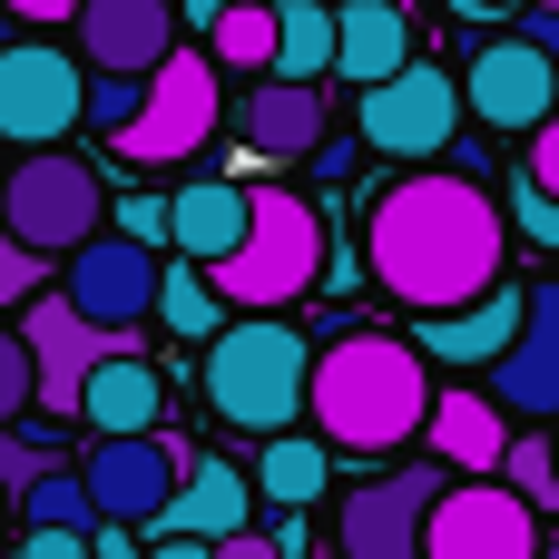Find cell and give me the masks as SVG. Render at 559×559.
I'll return each instance as SVG.
<instances>
[{
    "label": "cell",
    "instance_id": "cell-1",
    "mask_svg": "<svg viewBox=\"0 0 559 559\" xmlns=\"http://www.w3.org/2000/svg\"><path fill=\"white\" fill-rule=\"evenodd\" d=\"M364 265H373V285L393 295V305H413V314H462V305H481L491 285H501V265H511V216H501V197L462 167H423V177H403V187H383L373 197V216H364Z\"/></svg>",
    "mask_w": 559,
    "mask_h": 559
},
{
    "label": "cell",
    "instance_id": "cell-2",
    "mask_svg": "<svg viewBox=\"0 0 559 559\" xmlns=\"http://www.w3.org/2000/svg\"><path fill=\"white\" fill-rule=\"evenodd\" d=\"M432 403H442V383H432V354L413 344V334H373V324H344L324 354H314V432L334 442V452H403V442H423L432 432Z\"/></svg>",
    "mask_w": 559,
    "mask_h": 559
},
{
    "label": "cell",
    "instance_id": "cell-3",
    "mask_svg": "<svg viewBox=\"0 0 559 559\" xmlns=\"http://www.w3.org/2000/svg\"><path fill=\"white\" fill-rule=\"evenodd\" d=\"M206 403L216 423L236 432H295L305 403H314V354H305V324L285 314H236L216 344H206Z\"/></svg>",
    "mask_w": 559,
    "mask_h": 559
},
{
    "label": "cell",
    "instance_id": "cell-4",
    "mask_svg": "<svg viewBox=\"0 0 559 559\" xmlns=\"http://www.w3.org/2000/svg\"><path fill=\"white\" fill-rule=\"evenodd\" d=\"M246 197H255V226H246V246H236L226 265H206V275H216L226 305H246V314H285L295 295L324 285L334 236H324V216L305 206V187H246Z\"/></svg>",
    "mask_w": 559,
    "mask_h": 559
},
{
    "label": "cell",
    "instance_id": "cell-5",
    "mask_svg": "<svg viewBox=\"0 0 559 559\" xmlns=\"http://www.w3.org/2000/svg\"><path fill=\"white\" fill-rule=\"evenodd\" d=\"M0 216H10L20 246L79 255L88 236H108V187H98V167H79L69 147H29V157L0 177Z\"/></svg>",
    "mask_w": 559,
    "mask_h": 559
},
{
    "label": "cell",
    "instance_id": "cell-6",
    "mask_svg": "<svg viewBox=\"0 0 559 559\" xmlns=\"http://www.w3.org/2000/svg\"><path fill=\"white\" fill-rule=\"evenodd\" d=\"M216 118H226V69H216L206 39H187V49L147 79V108H138V128L118 138V157H138V167H187V157L216 138Z\"/></svg>",
    "mask_w": 559,
    "mask_h": 559
},
{
    "label": "cell",
    "instance_id": "cell-7",
    "mask_svg": "<svg viewBox=\"0 0 559 559\" xmlns=\"http://www.w3.org/2000/svg\"><path fill=\"white\" fill-rule=\"evenodd\" d=\"M452 491V462H403L373 472L344 511H334V550L344 559H432V501Z\"/></svg>",
    "mask_w": 559,
    "mask_h": 559
},
{
    "label": "cell",
    "instance_id": "cell-8",
    "mask_svg": "<svg viewBox=\"0 0 559 559\" xmlns=\"http://www.w3.org/2000/svg\"><path fill=\"white\" fill-rule=\"evenodd\" d=\"M79 118H88V69L49 39H10L0 49V138L29 157V147H59Z\"/></svg>",
    "mask_w": 559,
    "mask_h": 559
},
{
    "label": "cell",
    "instance_id": "cell-9",
    "mask_svg": "<svg viewBox=\"0 0 559 559\" xmlns=\"http://www.w3.org/2000/svg\"><path fill=\"white\" fill-rule=\"evenodd\" d=\"M462 79L452 69H432V59H413L403 79H383V88H364L354 98V128H364V147L373 157H442L452 147V128H462Z\"/></svg>",
    "mask_w": 559,
    "mask_h": 559
},
{
    "label": "cell",
    "instance_id": "cell-10",
    "mask_svg": "<svg viewBox=\"0 0 559 559\" xmlns=\"http://www.w3.org/2000/svg\"><path fill=\"white\" fill-rule=\"evenodd\" d=\"M79 472H88V491H98V511H108V521L157 531V521H167V501L187 491L197 452H187L177 432H118V442H98Z\"/></svg>",
    "mask_w": 559,
    "mask_h": 559
},
{
    "label": "cell",
    "instance_id": "cell-11",
    "mask_svg": "<svg viewBox=\"0 0 559 559\" xmlns=\"http://www.w3.org/2000/svg\"><path fill=\"white\" fill-rule=\"evenodd\" d=\"M540 511L491 472V481H472V472H452V491L432 501V559H540Z\"/></svg>",
    "mask_w": 559,
    "mask_h": 559
},
{
    "label": "cell",
    "instance_id": "cell-12",
    "mask_svg": "<svg viewBox=\"0 0 559 559\" xmlns=\"http://www.w3.org/2000/svg\"><path fill=\"white\" fill-rule=\"evenodd\" d=\"M20 334H29V354H39V413H49V423H79L88 373H98L108 354H128V334L88 324L69 295H29V305H20Z\"/></svg>",
    "mask_w": 559,
    "mask_h": 559
},
{
    "label": "cell",
    "instance_id": "cell-13",
    "mask_svg": "<svg viewBox=\"0 0 559 559\" xmlns=\"http://www.w3.org/2000/svg\"><path fill=\"white\" fill-rule=\"evenodd\" d=\"M88 324H108V334H138L147 314H157V295H167V265H157V246H138V236H88L79 255H69V285H59Z\"/></svg>",
    "mask_w": 559,
    "mask_h": 559
},
{
    "label": "cell",
    "instance_id": "cell-14",
    "mask_svg": "<svg viewBox=\"0 0 559 559\" xmlns=\"http://www.w3.org/2000/svg\"><path fill=\"white\" fill-rule=\"evenodd\" d=\"M462 98H472L481 128L531 138V128H550V118H559V59H540L531 39H481L472 69H462Z\"/></svg>",
    "mask_w": 559,
    "mask_h": 559
},
{
    "label": "cell",
    "instance_id": "cell-15",
    "mask_svg": "<svg viewBox=\"0 0 559 559\" xmlns=\"http://www.w3.org/2000/svg\"><path fill=\"white\" fill-rule=\"evenodd\" d=\"M69 29H79V59H88L98 79H157V69L187 49L177 0H88Z\"/></svg>",
    "mask_w": 559,
    "mask_h": 559
},
{
    "label": "cell",
    "instance_id": "cell-16",
    "mask_svg": "<svg viewBox=\"0 0 559 559\" xmlns=\"http://www.w3.org/2000/svg\"><path fill=\"white\" fill-rule=\"evenodd\" d=\"M491 393H501V413H521V423H559V285L531 295L521 344L491 364Z\"/></svg>",
    "mask_w": 559,
    "mask_h": 559
},
{
    "label": "cell",
    "instance_id": "cell-17",
    "mask_svg": "<svg viewBox=\"0 0 559 559\" xmlns=\"http://www.w3.org/2000/svg\"><path fill=\"white\" fill-rule=\"evenodd\" d=\"M521 314H531V295H521V285H491V295L462 305V314H413V344H423L432 364L472 373V364H501V354L521 344Z\"/></svg>",
    "mask_w": 559,
    "mask_h": 559
},
{
    "label": "cell",
    "instance_id": "cell-18",
    "mask_svg": "<svg viewBox=\"0 0 559 559\" xmlns=\"http://www.w3.org/2000/svg\"><path fill=\"white\" fill-rule=\"evenodd\" d=\"M255 472H236V462H216V452H197V472H187V491L167 501V521H157V540H236V531H255Z\"/></svg>",
    "mask_w": 559,
    "mask_h": 559
},
{
    "label": "cell",
    "instance_id": "cell-19",
    "mask_svg": "<svg viewBox=\"0 0 559 559\" xmlns=\"http://www.w3.org/2000/svg\"><path fill=\"white\" fill-rule=\"evenodd\" d=\"M423 442H432V462H452V472L491 481V472L511 462V442H521V432H511L501 393H462V383H452V393L432 403V432H423Z\"/></svg>",
    "mask_w": 559,
    "mask_h": 559
},
{
    "label": "cell",
    "instance_id": "cell-20",
    "mask_svg": "<svg viewBox=\"0 0 559 559\" xmlns=\"http://www.w3.org/2000/svg\"><path fill=\"white\" fill-rule=\"evenodd\" d=\"M236 138L255 157H314L324 147V88L305 79H255V98L236 108Z\"/></svg>",
    "mask_w": 559,
    "mask_h": 559
},
{
    "label": "cell",
    "instance_id": "cell-21",
    "mask_svg": "<svg viewBox=\"0 0 559 559\" xmlns=\"http://www.w3.org/2000/svg\"><path fill=\"white\" fill-rule=\"evenodd\" d=\"M157 413H167V383H157V364L128 344V354H108L98 373H88V403H79V423L98 432V442H118V432H157Z\"/></svg>",
    "mask_w": 559,
    "mask_h": 559
},
{
    "label": "cell",
    "instance_id": "cell-22",
    "mask_svg": "<svg viewBox=\"0 0 559 559\" xmlns=\"http://www.w3.org/2000/svg\"><path fill=\"white\" fill-rule=\"evenodd\" d=\"M403 69H413V0H344V69L334 79H354V98H364Z\"/></svg>",
    "mask_w": 559,
    "mask_h": 559
},
{
    "label": "cell",
    "instance_id": "cell-23",
    "mask_svg": "<svg viewBox=\"0 0 559 559\" xmlns=\"http://www.w3.org/2000/svg\"><path fill=\"white\" fill-rule=\"evenodd\" d=\"M246 226H255V197H246V187H226V177H197V187H177V255H197V265H226V255L246 246Z\"/></svg>",
    "mask_w": 559,
    "mask_h": 559
},
{
    "label": "cell",
    "instance_id": "cell-24",
    "mask_svg": "<svg viewBox=\"0 0 559 559\" xmlns=\"http://www.w3.org/2000/svg\"><path fill=\"white\" fill-rule=\"evenodd\" d=\"M324 481H334V442H324V432H275V442L255 452V491H265L275 511H314Z\"/></svg>",
    "mask_w": 559,
    "mask_h": 559
},
{
    "label": "cell",
    "instance_id": "cell-25",
    "mask_svg": "<svg viewBox=\"0 0 559 559\" xmlns=\"http://www.w3.org/2000/svg\"><path fill=\"white\" fill-rule=\"evenodd\" d=\"M275 20H285V49H275V79H324V69H344V10L334 0H275Z\"/></svg>",
    "mask_w": 559,
    "mask_h": 559
},
{
    "label": "cell",
    "instance_id": "cell-26",
    "mask_svg": "<svg viewBox=\"0 0 559 559\" xmlns=\"http://www.w3.org/2000/svg\"><path fill=\"white\" fill-rule=\"evenodd\" d=\"M206 49H216V69H226V79H275V49H285V20H275V0H246V10H226V20L206 29Z\"/></svg>",
    "mask_w": 559,
    "mask_h": 559
},
{
    "label": "cell",
    "instance_id": "cell-27",
    "mask_svg": "<svg viewBox=\"0 0 559 559\" xmlns=\"http://www.w3.org/2000/svg\"><path fill=\"white\" fill-rule=\"evenodd\" d=\"M157 324H167L177 344H216V334H226V295H216V275H206L197 255H177V265H167V295H157Z\"/></svg>",
    "mask_w": 559,
    "mask_h": 559
},
{
    "label": "cell",
    "instance_id": "cell-28",
    "mask_svg": "<svg viewBox=\"0 0 559 559\" xmlns=\"http://www.w3.org/2000/svg\"><path fill=\"white\" fill-rule=\"evenodd\" d=\"M108 511H98V491H88V472H69V462H49L29 491H20V531H98Z\"/></svg>",
    "mask_w": 559,
    "mask_h": 559
},
{
    "label": "cell",
    "instance_id": "cell-29",
    "mask_svg": "<svg viewBox=\"0 0 559 559\" xmlns=\"http://www.w3.org/2000/svg\"><path fill=\"white\" fill-rule=\"evenodd\" d=\"M501 481H511L531 511H559V442L521 432V442H511V462H501Z\"/></svg>",
    "mask_w": 559,
    "mask_h": 559
},
{
    "label": "cell",
    "instance_id": "cell-30",
    "mask_svg": "<svg viewBox=\"0 0 559 559\" xmlns=\"http://www.w3.org/2000/svg\"><path fill=\"white\" fill-rule=\"evenodd\" d=\"M20 413H39V354H29V334L0 324V432H10Z\"/></svg>",
    "mask_w": 559,
    "mask_h": 559
},
{
    "label": "cell",
    "instance_id": "cell-31",
    "mask_svg": "<svg viewBox=\"0 0 559 559\" xmlns=\"http://www.w3.org/2000/svg\"><path fill=\"white\" fill-rule=\"evenodd\" d=\"M138 108H147V79H88V128L128 138V128H138Z\"/></svg>",
    "mask_w": 559,
    "mask_h": 559
},
{
    "label": "cell",
    "instance_id": "cell-32",
    "mask_svg": "<svg viewBox=\"0 0 559 559\" xmlns=\"http://www.w3.org/2000/svg\"><path fill=\"white\" fill-rule=\"evenodd\" d=\"M29 295H49V255L20 246V236H0V305H29Z\"/></svg>",
    "mask_w": 559,
    "mask_h": 559
},
{
    "label": "cell",
    "instance_id": "cell-33",
    "mask_svg": "<svg viewBox=\"0 0 559 559\" xmlns=\"http://www.w3.org/2000/svg\"><path fill=\"white\" fill-rule=\"evenodd\" d=\"M511 226H521L531 246H550V255H559V197H550V187L521 177V187H511Z\"/></svg>",
    "mask_w": 559,
    "mask_h": 559
},
{
    "label": "cell",
    "instance_id": "cell-34",
    "mask_svg": "<svg viewBox=\"0 0 559 559\" xmlns=\"http://www.w3.org/2000/svg\"><path fill=\"white\" fill-rule=\"evenodd\" d=\"M49 462H59V452H39V442H20V432H0V481H10V491H29V481H39Z\"/></svg>",
    "mask_w": 559,
    "mask_h": 559
},
{
    "label": "cell",
    "instance_id": "cell-35",
    "mask_svg": "<svg viewBox=\"0 0 559 559\" xmlns=\"http://www.w3.org/2000/svg\"><path fill=\"white\" fill-rule=\"evenodd\" d=\"M10 559H98V540H88V531H20Z\"/></svg>",
    "mask_w": 559,
    "mask_h": 559
},
{
    "label": "cell",
    "instance_id": "cell-36",
    "mask_svg": "<svg viewBox=\"0 0 559 559\" xmlns=\"http://www.w3.org/2000/svg\"><path fill=\"white\" fill-rule=\"evenodd\" d=\"M521 177L559 197V118H550V128H531V167H521Z\"/></svg>",
    "mask_w": 559,
    "mask_h": 559
},
{
    "label": "cell",
    "instance_id": "cell-37",
    "mask_svg": "<svg viewBox=\"0 0 559 559\" xmlns=\"http://www.w3.org/2000/svg\"><path fill=\"white\" fill-rule=\"evenodd\" d=\"M521 39H531L540 59H559V10H540V0H531V10H521Z\"/></svg>",
    "mask_w": 559,
    "mask_h": 559
},
{
    "label": "cell",
    "instance_id": "cell-38",
    "mask_svg": "<svg viewBox=\"0 0 559 559\" xmlns=\"http://www.w3.org/2000/svg\"><path fill=\"white\" fill-rule=\"evenodd\" d=\"M216 559H285L275 531H236V540H216Z\"/></svg>",
    "mask_w": 559,
    "mask_h": 559
},
{
    "label": "cell",
    "instance_id": "cell-39",
    "mask_svg": "<svg viewBox=\"0 0 559 559\" xmlns=\"http://www.w3.org/2000/svg\"><path fill=\"white\" fill-rule=\"evenodd\" d=\"M226 10H246V0H177V20H187V39H206Z\"/></svg>",
    "mask_w": 559,
    "mask_h": 559
},
{
    "label": "cell",
    "instance_id": "cell-40",
    "mask_svg": "<svg viewBox=\"0 0 559 559\" xmlns=\"http://www.w3.org/2000/svg\"><path fill=\"white\" fill-rule=\"evenodd\" d=\"M0 10H10V20H79L88 0H0Z\"/></svg>",
    "mask_w": 559,
    "mask_h": 559
},
{
    "label": "cell",
    "instance_id": "cell-41",
    "mask_svg": "<svg viewBox=\"0 0 559 559\" xmlns=\"http://www.w3.org/2000/svg\"><path fill=\"white\" fill-rule=\"evenodd\" d=\"M147 559H216V540H147Z\"/></svg>",
    "mask_w": 559,
    "mask_h": 559
},
{
    "label": "cell",
    "instance_id": "cell-42",
    "mask_svg": "<svg viewBox=\"0 0 559 559\" xmlns=\"http://www.w3.org/2000/svg\"><path fill=\"white\" fill-rule=\"evenodd\" d=\"M452 10H481V20H511V10H531V0H452Z\"/></svg>",
    "mask_w": 559,
    "mask_h": 559
},
{
    "label": "cell",
    "instance_id": "cell-43",
    "mask_svg": "<svg viewBox=\"0 0 559 559\" xmlns=\"http://www.w3.org/2000/svg\"><path fill=\"white\" fill-rule=\"evenodd\" d=\"M10 521H20V491H10V481H0V531H10Z\"/></svg>",
    "mask_w": 559,
    "mask_h": 559
},
{
    "label": "cell",
    "instance_id": "cell-44",
    "mask_svg": "<svg viewBox=\"0 0 559 559\" xmlns=\"http://www.w3.org/2000/svg\"><path fill=\"white\" fill-rule=\"evenodd\" d=\"M540 559H559V540H550V550H540Z\"/></svg>",
    "mask_w": 559,
    "mask_h": 559
},
{
    "label": "cell",
    "instance_id": "cell-45",
    "mask_svg": "<svg viewBox=\"0 0 559 559\" xmlns=\"http://www.w3.org/2000/svg\"><path fill=\"white\" fill-rule=\"evenodd\" d=\"M0 236H10V216H0Z\"/></svg>",
    "mask_w": 559,
    "mask_h": 559
},
{
    "label": "cell",
    "instance_id": "cell-46",
    "mask_svg": "<svg viewBox=\"0 0 559 559\" xmlns=\"http://www.w3.org/2000/svg\"><path fill=\"white\" fill-rule=\"evenodd\" d=\"M540 10H559V0H540Z\"/></svg>",
    "mask_w": 559,
    "mask_h": 559
}]
</instances>
